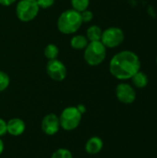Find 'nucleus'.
Returning a JSON list of instances; mask_svg holds the SVG:
<instances>
[{"label": "nucleus", "mask_w": 157, "mask_h": 158, "mask_svg": "<svg viewBox=\"0 0 157 158\" xmlns=\"http://www.w3.org/2000/svg\"><path fill=\"white\" fill-rule=\"evenodd\" d=\"M141 69L139 56L131 51H121L116 54L109 63L110 73L118 80H129Z\"/></svg>", "instance_id": "nucleus-1"}, {"label": "nucleus", "mask_w": 157, "mask_h": 158, "mask_svg": "<svg viewBox=\"0 0 157 158\" xmlns=\"http://www.w3.org/2000/svg\"><path fill=\"white\" fill-rule=\"evenodd\" d=\"M82 20L81 13L74 9L64 11L58 18L57 28L64 34H71L76 32L81 26Z\"/></svg>", "instance_id": "nucleus-2"}, {"label": "nucleus", "mask_w": 157, "mask_h": 158, "mask_svg": "<svg viewBox=\"0 0 157 158\" xmlns=\"http://www.w3.org/2000/svg\"><path fill=\"white\" fill-rule=\"evenodd\" d=\"M106 56V47L101 41L90 42L85 47L84 59L90 66H97L101 64Z\"/></svg>", "instance_id": "nucleus-3"}, {"label": "nucleus", "mask_w": 157, "mask_h": 158, "mask_svg": "<svg viewBox=\"0 0 157 158\" xmlns=\"http://www.w3.org/2000/svg\"><path fill=\"white\" fill-rule=\"evenodd\" d=\"M81 118L82 114L79 111L77 106L66 107L59 117L60 127L64 131H73L78 128L81 121Z\"/></svg>", "instance_id": "nucleus-4"}, {"label": "nucleus", "mask_w": 157, "mask_h": 158, "mask_svg": "<svg viewBox=\"0 0 157 158\" xmlns=\"http://www.w3.org/2000/svg\"><path fill=\"white\" fill-rule=\"evenodd\" d=\"M39 8L36 0H20L16 6V14L19 20L28 22L38 15Z\"/></svg>", "instance_id": "nucleus-5"}, {"label": "nucleus", "mask_w": 157, "mask_h": 158, "mask_svg": "<svg viewBox=\"0 0 157 158\" xmlns=\"http://www.w3.org/2000/svg\"><path fill=\"white\" fill-rule=\"evenodd\" d=\"M100 41L105 47H117L124 41V32L120 28L110 27L103 31Z\"/></svg>", "instance_id": "nucleus-6"}, {"label": "nucleus", "mask_w": 157, "mask_h": 158, "mask_svg": "<svg viewBox=\"0 0 157 158\" xmlns=\"http://www.w3.org/2000/svg\"><path fill=\"white\" fill-rule=\"evenodd\" d=\"M46 72L48 76L56 81H62L67 76V69L65 65L56 58L48 61L46 65Z\"/></svg>", "instance_id": "nucleus-7"}, {"label": "nucleus", "mask_w": 157, "mask_h": 158, "mask_svg": "<svg viewBox=\"0 0 157 158\" xmlns=\"http://www.w3.org/2000/svg\"><path fill=\"white\" fill-rule=\"evenodd\" d=\"M116 95L119 102L123 104H132L136 99V92L128 83H119L116 88Z\"/></svg>", "instance_id": "nucleus-8"}, {"label": "nucleus", "mask_w": 157, "mask_h": 158, "mask_svg": "<svg viewBox=\"0 0 157 158\" xmlns=\"http://www.w3.org/2000/svg\"><path fill=\"white\" fill-rule=\"evenodd\" d=\"M41 126L45 134L55 135L60 128L59 117H57L56 114H48L43 118Z\"/></svg>", "instance_id": "nucleus-9"}, {"label": "nucleus", "mask_w": 157, "mask_h": 158, "mask_svg": "<svg viewBox=\"0 0 157 158\" xmlns=\"http://www.w3.org/2000/svg\"><path fill=\"white\" fill-rule=\"evenodd\" d=\"M25 122L19 118H14L6 122V132L12 136H19L25 131Z\"/></svg>", "instance_id": "nucleus-10"}, {"label": "nucleus", "mask_w": 157, "mask_h": 158, "mask_svg": "<svg viewBox=\"0 0 157 158\" xmlns=\"http://www.w3.org/2000/svg\"><path fill=\"white\" fill-rule=\"evenodd\" d=\"M103 146H104V143L102 139L94 136V137L90 138L87 141L85 144V150L90 155H97L98 153L101 152V150L103 149Z\"/></svg>", "instance_id": "nucleus-11"}, {"label": "nucleus", "mask_w": 157, "mask_h": 158, "mask_svg": "<svg viewBox=\"0 0 157 158\" xmlns=\"http://www.w3.org/2000/svg\"><path fill=\"white\" fill-rule=\"evenodd\" d=\"M102 30L99 26L97 25H92L88 28L87 32H86V37L88 41L90 42H96L100 41L102 37Z\"/></svg>", "instance_id": "nucleus-12"}, {"label": "nucleus", "mask_w": 157, "mask_h": 158, "mask_svg": "<svg viewBox=\"0 0 157 158\" xmlns=\"http://www.w3.org/2000/svg\"><path fill=\"white\" fill-rule=\"evenodd\" d=\"M131 80H132V83L134 84V86L139 89H143L146 87L148 84V77L145 73L142 71H138L135 75H133Z\"/></svg>", "instance_id": "nucleus-13"}, {"label": "nucleus", "mask_w": 157, "mask_h": 158, "mask_svg": "<svg viewBox=\"0 0 157 158\" xmlns=\"http://www.w3.org/2000/svg\"><path fill=\"white\" fill-rule=\"evenodd\" d=\"M88 44H89V41L87 39V37H85L83 35H75L70 40L71 47L74 49H77V50L85 48Z\"/></svg>", "instance_id": "nucleus-14"}, {"label": "nucleus", "mask_w": 157, "mask_h": 158, "mask_svg": "<svg viewBox=\"0 0 157 158\" xmlns=\"http://www.w3.org/2000/svg\"><path fill=\"white\" fill-rule=\"evenodd\" d=\"M58 54H59V49L54 44H49L44 48V56L49 60L56 59L57 57Z\"/></svg>", "instance_id": "nucleus-15"}, {"label": "nucleus", "mask_w": 157, "mask_h": 158, "mask_svg": "<svg viewBox=\"0 0 157 158\" xmlns=\"http://www.w3.org/2000/svg\"><path fill=\"white\" fill-rule=\"evenodd\" d=\"M89 4H90V0H71L72 9L78 12L86 10L89 6Z\"/></svg>", "instance_id": "nucleus-16"}, {"label": "nucleus", "mask_w": 157, "mask_h": 158, "mask_svg": "<svg viewBox=\"0 0 157 158\" xmlns=\"http://www.w3.org/2000/svg\"><path fill=\"white\" fill-rule=\"evenodd\" d=\"M51 158H73V156L69 150L66 148H59L53 153Z\"/></svg>", "instance_id": "nucleus-17"}, {"label": "nucleus", "mask_w": 157, "mask_h": 158, "mask_svg": "<svg viewBox=\"0 0 157 158\" xmlns=\"http://www.w3.org/2000/svg\"><path fill=\"white\" fill-rule=\"evenodd\" d=\"M10 80L6 73L0 70V93L5 91L9 85Z\"/></svg>", "instance_id": "nucleus-18"}, {"label": "nucleus", "mask_w": 157, "mask_h": 158, "mask_svg": "<svg viewBox=\"0 0 157 158\" xmlns=\"http://www.w3.org/2000/svg\"><path fill=\"white\" fill-rule=\"evenodd\" d=\"M81 13V20H82V22H84V23H87V22H90L92 19H93V12L92 11H90V10H83V11H81V12H80Z\"/></svg>", "instance_id": "nucleus-19"}, {"label": "nucleus", "mask_w": 157, "mask_h": 158, "mask_svg": "<svg viewBox=\"0 0 157 158\" xmlns=\"http://www.w3.org/2000/svg\"><path fill=\"white\" fill-rule=\"evenodd\" d=\"M39 7L41 8H48L50 7L51 6L54 5L55 3V0H36Z\"/></svg>", "instance_id": "nucleus-20"}, {"label": "nucleus", "mask_w": 157, "mask_h": 158, "mask_svg": "<svg viewBox=\"0 0 157 158\" xmlns=\"http://www.w3.org/2000/svg\"><path fill=\"white\" fill-rule=\"evenodd\" d=\"M6 133V122L0 118V137Z\"/></svg>", "instance_id": "nucleus-21"}, {"label": "nucleus", "mask_w": 157, "mask_h": 158, "mask_svg": "<svg viewBox=\"0 0 157 158\" xmlns=\"http://www.w3.org/2000/svg\"><path fill=\"white\" fill-rule=\"evenodd\" d=\"M15 2H16V0H0V5L7 6H10L12 4H14Z\"/></svg>", "instance_id": "nucleus-22"}, {"label": "nucleus", "mask_w": 157, "mask_h": 158, "mask_svg": "<svg viewBox=\"0 0 157 158\" xmlns=\"http://www.w3.org/2000/svg\"><path fill=\"white\" fill-rule=\"evenodd\" d=\"M77 108L79 109V111H80L81 114H83V113L85 112V107H84V106H81V105H80L79 106H77Z\"/></svg>", "instance_id": "nucleus-23"}, {"label": "nucleus", "mask_w": 157, "mask_h": 158, "mask_svg": "<svg viewBox=\"0 0 157 158\" xmlns=\"http://www.w3.org/2000/svg\"><path fill=\"white\" fill-rule=\"evenodd\" d=\"M4 142L2 141V139L0 138V155L3 153V151H4Z\"/></svg>", "instance_id": "nucleus-24"}, {"label": "nucleus", "mask_w": 157, "mask_h": 158, "mask_svg": "<svg viewBox=\"0 0 157 158\" xmlns=\"http://www.w3.org/2000/svg\"><path fill=\"white\" fill-rule=\"evenodd\" d=\"M156 64H157V57H156Z\"/></svg>", "instance_id": "nucleus-25"}]
</instances>
